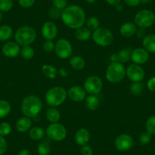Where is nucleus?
<instances>
[{
	"instance_id": "nucleus-28",
	"label": "nucleus",
	"mask_w": 155,
	"mask_h": 155,
	"mask_svg": "<svg viewBox=\"0 0 155 155\" xmlns=\"http://www.w3.org/2000/svg\"><path fill=\"white\" fill-rule=\"evenodd\" d=\"M50 139L44 140L37 147V152L39 155H49L50 153Z\"/></svg>"
},
{
	"instance_id": "nucleus-24",
	"label": "nucleus",
	"mask_w": 155,
	"mask_h": 155,
	"mask_svg": "<svg viewBox=\"0 0 155 155\" xmlns=\"http://www.w3.org/2000/svg\"><path fill=\"white\" fill-rule=\"evenodd\" d=\"M46 132L41 127L34 126L29 130V136L34 141H40L45 136Z\"/></svg>"
},
{
	"instance_id": "nucleus-42",
	"label": "nucleus",
	"mask_w": 155,
	"mask_h": 155,
	"mask_svg": "<svg viewBox=\"0 0 155 155\" xmlns=\"http://www.w3.org/2000/svg\"><path fill=\"white\" fill-rule=\"evenodd\" d=\"M7 148H8V144L6 140L3 136L0 135V155L4 154L6 152Z\"/></svg>"
},
{
	"instance_id": "nucleus-12",
	"label": "nucleus",
	"mask_w": 155,
	"mask_h": 155,
	"mask_svg": "<svg viewBox=\"0 0 155 155\" xmlns=\"http://www.w3.org/2000/svg\"><path fill=\"white\" fill-rule=\"evenodd\" d=\"M134 141L132 137L129 134H121L115 139L114 144L117 150L120 151H126L133 146Z\"/></svg>"
},
{
	"instance_id": "nucleus-26",
	"label": "nucleus",
	"mask_w": 155,
	"mask_h": 155,
	"mask_svg": "<svg viewBox=\"0 0 155 155\" xmlns=\"http://www.w3.org/2000/svg\"><path fill=\"white\" fill-rule=\"evenodd\" d=\"M13 35V30L9 25L0 26V41H8Z\"/></svg>"
},
{
	"instance_id": "nucleus-29",
	"label": "nucleus",
	"mask_w": 155,
	"mask_h": 155,
	"mask_svg": "<svg viewBox=\"0 0 155 155\" xmlns=\"http://www.w3.org/2000/svg\"><path fill=\"white\" fill-rule=\"evenodd\" d=\"M12 110L11 104L5 100H0V119L5 118Z\"/></svg>"
},
{
	"instance_id": "nucleus-48",
	"label": "nucleus",
	"mask_w": 155,
	"mask_h": 155,
	"mask_svg": "<svg viewBox=\"0 0 155 155\" xmlns=\"http://www.w3.org/2000/svg\"><path fill=\"white\" fill-rule=\"evenodd\" d=\"M18 155H31V151L28 149H23V150H20Z\"/></svg>"
},
{
	"instance_id": "nucleus-50",
	"label": "nucleus",
	"mask_w": 155,
	"mask_h": 155,
	"mask_svg": "<svg viewBox=\"0 0 155 155\" xmlns=\"http://www.w3.org/2000/svg\"><path fill=\"white\" fill-rule=\"evenodd\" d=\"M59 74H60L61 76H62V77H65V76L68 75V71H67L66 69H65V68H60V69L59 70Z\"/></svg>"
},
{
	"instance_id": "nucleus-2",
	"label": "nucleus",
	"mask_w": 155,
	"mask_h": 155,
	"mask_svg": "<svg viewBox=\"0 0 155 155\" xmlns=\"http://www.w3.org/2000/svg\"><path fill=\"white\" fill-rule=\"evenodd\" d=\"M43 108V103L36 95L25 97L21 104V110L24 116L29 118H35L40 114Z\"/></svg>"
},
{
	"instance_id": "nucleus-36",
	"label": "nucleus",
	"mask_w": 155,
	"mask_h": 155,
	"mask_svg": "<svg viewBox=\"0 0 155 155\" xmlns=\"http://www.w3.org/2000/svg\"><path fill=\"white\" fill-rule=\"evenodd\" d=\"M12 132V126L7 122L0 123V135L5 137L9 135Z\"/></svg>"
},
{
	"instance_id": "nucleus-45",
	"label": "nucleus",
	"mask_w": 155,
	"mask_h": 155,
	"mask_svg": "<svg viewBox=\"0 0 155 155\" xmlns=\"http://www.w3.org/2000/svg\"><path fill=\"white\" fill-rule=\"evenodd\" d=\"M125 3L130 7H135L141 3V0H123Z\"/></svg>"
},
{
	"instance_id": "nucleus-35",
	"label": "nucleus",
	"mask_w": 155,
	"mask_h": 155,
	"mask_svg": "<svg viewBox=\"0 0 155 155\" xmlns=\"http://www.w3.org/2000/svg\"><path fill=\"white\" fill-rule=\"evenodd\" d=\"M13 7V0H0V12H7Z\"/></svg>"
},
{
	"instance_id": "nucleus-20",
	"label": "nucleus",
	"mask_w": 155,
	"mask_h": 155,
	"mask_svg": "<svg viewBox=\"0 0 155 155\" xmlns=\"http://www.w3.org/2000/svg\"><path fill=\"white\" fill-rule=\"evenodd\" d=\"M143 48L145 49L148 53H155V35L148 34L143 38Z\"/></svg>"
},
{
	"instance_id": "nucleus-49",
	"label": "nucleus",
	"mask_w": 155,
	"mask_h": 155,
	"mask_svg": "<svg viewBox=\"0 0 155 155\" xmlns=\"http://www.w3.org/2000/svg\"><path fill=\"white\" fill-rule=\"evenodd\" d=\"M110 60H111V62H119L118 54H112L111 56H110Z\"/></svg>"
},
{
	"instance_id": "nucleus-41",
	"label": "nucleus",
	"mask_w": 155,
	"mask_h": 155,
	"mask_svg": "<svg viewBox=\"0 0 155 155\" xmlns=\"http://www.w3.org/2000/svg\"><path fill=\"white\" fill-rule=\"evenodd\" d=\"M35 3V0H18V4L21 8H31Z\"/></svg>"
},
{
	"instance_id": "nucleus-23",
	"label": "nucleus",
	"mask_w": 155,
	"mask_h": 155,
	"mask_svg": "<svg viewBox=\"0 0 155 155\" xmlns=\"http://www.w3.org/2000/svg\"><path fill=\"white\" fill-rule=\"evenodd\" d=\"M100 102L99 98L97 97V95H91L89 94L88 97L85 98V106L89 110H96L99 108Z\"/></svg>"
},
{
	"instance_id": "nucleus-40",
	"label": "nucleus",
	"mask_w": 155,
	"mask_h": 155,
	"mask_svg": "<svg viewBox=\"0 0 155 155\" xmlns=\"http://www.w3.org/2000/svg\"><path fill=\"white\" fill-rule=\"evenodd\" d=\"M52 4L53 7L63 10L68 6V0H52Z\"/></svg>"
},
{
	"instance_id": "nucleus-8",
	"label": "nucleus",
	"mask_w": 155,
	"mask_h": 155,
	"mask_svg": "<svg viewBox=\"0 0 155 155\" xmlns=\"http://www.w3.org/2000/svg\"><path fill=\"white\" fill-rule=\"evenodd\" d=\"M155 22V15L149 9H142L137 12L134 23L138 28H147L151 27Z\"/></svg>"
},
{
	"instance_id": "nucleus-10",
	"label": "nucleus",
	"mask_w": 155,
	"mask_h": 155,
	"mask_svg": "<svg viewBox=\"0 0 155 155\" xmlns=\"http://www.w3.org/2000/svg\"><path fill=\"white\" fill-rule=\"evenodd\" d=\"M84 88L91 95H97L103 88V81L97 75H91L86 78L84 83Z\"/></svg>"
},
{
	"instance_id": "nucleus-54",
	"label": "nucleus",
	"mask_w": 155,
	"mask_h": 155,
	"mask_svg": "<svg viewBox=\"0 0 155 155\" xmlns=\"http://www.w3.org/2000/svg\"><path fill=\"white\" fill-rule=\"evenodd\" d=\"M2 17H3V15H2V12H0V21H2Z\"/></svg>"
},
{
	"instance_id": "nucleus-9",
	"label": "nucleus",
	"mask_w": 155,
	"mask_h": 155,
	"mask_svg": "<svg viewBox=\"0 0 155 155\" xmlns=\"http://www.w3.org/2000/svg\"><path fill=\"white\" fill-rule=\"evenodd\" d=\"M55 53L61 59H70L72 55V46L65 38H61L55 44Z\"/></svg>"
},
{
	"instance_id": "nucleus-47",
	"label": "nucleus",
	"mask_w": 155,
	"mask_h": 155,
	"mask_svg": "<svg viewBox=\"0 0 155 155\" xmlns=\"http://www.w3.org/2000/svg\"><path fill=\"white\" fill-rule=\"evenodd\" d=\"M106 2L111 5H117L121 3L122 0H105Z\"/></svg>"
},
{
	"instance_id": "nucleus-44",
	"label": "nucleus",
	"mask_w": 155,
	"mask_h": 155,
	"mask_svg": "<svg viewBox=\"0 0 155 155\" xmlns=\"http://www.w3.org/2000/svg\"><path fill=\"white\" fill-rule=\"evenodd\" d=\"M147 87L150 91H155V76L151 77L150 79L147 81Z\"/></svg>"
},
{
	"instance_id": "nucleus-17",
	"label": "nucleus",
	"mask_w": 155,
	"mask_h": 155,
	"mask_svg": "<svg viewBox=\"0 0 155 155\" xmlns=\"http://www.w3.org/2000/svg\"><path fill=\"white\" fill-rule=\"evenodd\" d=\"M91 138L90 132L85 128H81L78 129L74 135V140L78 145L83 146L87 144Z\"/></svg>"
},
{
	"instance_id": "nucleus-33",
	"label": "nucleus",
	"mask_w": 155,
	"mask_h": 155,
	"mask_svg": "<svg viewBox=\"0 0 155 155\" xmlns=\"http://www.w3.org/2000/svg\"><path fill=\"white\" fill-rule=\"evenodd\" d=\"M86 25H87V28L90 29L91 31H95L100 28V21L97 18L94 17V16H91V17L88 18L86 21Z\"/></svg>"
},
{
	"instance_id": "nucleus-30",
	"label": "nucleus",
	"mask_w": 155,
	"mask_h": 155,
	"mask_svg": "<svg viewBox=\"0 0 155 155\" xmlns=\"http://www.w3.org/2000/svg\"><path fill=\"white\" fill-rule=\"evenodd\" d=\"M132 52V50L129 47L120 50L118 53L119 62H121V63H126V62H128L129 60H131Z\"/></svg>"
},
{
	"instance_id": "nucleus-46",
	"label": "nucleus",
	"mask_w": 155,
	"mask_h": 155,
	"mask_svg": "<svg viewBox=\"0 0 155 155\" xmlns=\"http://www.w3.org/2000/svg\"><path fill=\"white\" fill-rule=\"evenodd\" d=\"M145 34H146L145 28H138V29H137L136 33H135V34H136L138 37H140V38H144V37L146 36Z\"/></svg>"
},
{
	"instance_id": "nucleus-5",
	"label": "nucleus",
	"mask_w": 155,
	"mask_h": 155,
	"mask_svg": "<svg viewBox=\"0 0 155 155\" xmlns=\"http://www.w3.org/2000/svg\"><path fill=\"white\" fill-rule=\"evenodd\" d=\"M37 38L36 31L31 26H21L15 33V40L18 45L24 47L32 44Z\"/></svg>"
},
{
	"instance_id": "nucleus-3",
	"label": "nucleus",
	"mask_w": 155,
	"mask_h": 155,
	"mask_svg": "<svg viewBox=\"0 0 155 155\" xmlns=\"http://www.w3.org/2000/svg\"><path fill=\"white\" fill-rule=\"evenodd\" d=\"M67 97V91L64 87L55 86L47 91L45 94V101L50 107H56L62 105Z\"/></svg>"
},
{
	"instance_id": "nucleus-7",
	"label": "nucleus",
	"mask_w": 155,
	"mask_h": 155,
	"mask_svg": "<svg viewBox=\"0 0 155 155\" xmlns=\"http://www.w3.org/2000/svg\"><path fill=\"white\" fill-rule=\"evenodd\" d=\"M47 138L55 141H63L67 136V129L62 123H50L46 129Z\"/></svg>"
},
{
	"instance_id": "nucleus-21",
	"label": "nucleus",
	"mask_w": 155,
	"mask_h": 155,
	"mask_svg": "<svg viewBox=\"0 0 155 155\" xmlns=\"http://www.w3.org/2000/svg\"><path fill=\"white\" fill-rule=\"evenodd\" d=\"M75 38L79 41H88L90 37L92 36L91 31L87 28V27H81L78 29L75 30L74 33Z\"/></svg>"
},
{
	"instance_id": "nucleus-15",
	"label": "nucleus",
	"mask_w": 155,
	"mask_h": 155,
	"mask_svg": "<svg viewBox=\"0 0 155 155\" xmlns=\"http://www.w3.org/2000/svg\"><path fill=\"white\" fill-rule=\"evenodd\" d=\"M41 34L46 40H54L58 34L57 26L52 21H47L43 25Z\"/></svg>"
},
{
	"instance_id": "nucleus-18",
	"label": "nucleus",
	"mask_w": 155,
	"mask_h": 155,
	"mask_svg": "<svg viewBox=\"0 0 155 155\" xmlns=\"http://www.w3.org/2000/svg\"><path fill=\"white\" fill-rule=\"evenodd\" d=\"M137 26L134 22H125L121 25L120 29V34L124 37H132L136 33Z\"/></svg>"
},
{
	"instance_id": "nucleus-14",
	"label": "nucleus",
	"mask_w": 155,
	"mask_h": 155,
	"mask_svg": "<svg viewBox=\"0 0 155 155\" xmlns=\"http://www.w3.org/2000/svg\"><path fill=\"white\" fill-rule=\"evenodd\" d=\"M86 94L84 87H81L78 85H74L70 87L68 89L67 94L69 97L70 100H71L74 102H81L86 98Z\"/></svg>"
},
{
	"instance_id": "nucleus-6",
	"label": "nucleus",
	"mask_w": 155,
	"mask_h": 155,
	"mask_svg": "<svg viewBox=\"0 0 155 155\" xmlns=\"http://www.w3.org/2000/svg\"><path fill=\"white\" fill-rule=\"evenodd\" d=\"M91 37L95 44L103 47L111 45L114 40L113 33L106 28H98L93 31Z\"/></svg>"
},
{
	"instance_id": "nucleus-25",
	"label": "nucleus",
	"mask_w": 155,
	"mask_h": 155,
	"mask_svg": "<svg viewBox=\"0 0 155 155\" xmlns=\"http://www.w3.org/2000/svg\"><path fill=\"white\" fill-rule=\"evenodd\" d=\"M70 65L75 70H81L85 67V61L84 58L79 56H71L69 59Z\"/></svg>"
},
{
	"instance_id": "nucleus-4",
	"label": "nucleus",
	"mask_w": 155,
	"mask_h": 155,
	"mask_svg": "<svg viewBox=\"0 0 155 155\" xmlns=\"http://www.w3.org/2000/svg\"><path fill=\"white\" fill-rule=\"evenodd\" d=\"M126 75V69L120 62H111L106 71V78L112 84H117L123 81Z\"/></svg>"
},
{
	"instance_id": "nucleus-34",
	"label": "nucleus",
	"mask_w": 155,
	"mask_h": 155,
	"mask_svg": "<svg viewBox=\"0 0 155 155\" xmlns=\"http://www.w3.org/2000/svg\"><path fill=\"white\" fill-rule=\"evenodd\" d=\"M146 130L150 135H155V116H150L145 123Z\"/></svg>"
},
{
	"instance_id": "nucleus-43",
	"label": "nucleus",
	"mask_w": 155,
	"mask_h": 155,
	"mask_svg": "<svg viewBox=\"0 0 155 155\" xmlns=\"http://www.w3.org/2000/svg\"><path fill=\"white\" fill-rule=\"evenodd\" d=\"M81 155H92L93 154V150L91 147L87 144L81 146Z\"/></svg>"
},
{
	"instance_id": "nucleus-31",
	"label": "nucleus",
	"mask_w": 155,
	"mask_h": 155,
	"mask_svg": "<svg viewBox=\"0 0 155 155\" xmlns=\"http://www.w3.org/2000/svg\"><path fill=\"white\" fill-rule=\"evenodd\" d=\"M34 50L31 47V45L28 46H24L21 48L20 54L23 59H31L34 56Z\"/></svg>"
},
{
	"instance_id": "nucleus-32",
	"label": "nucleus",
	"mask_w": 155,
	"mask_h": 155,
	"mask_svg": "<svg viewBox=\"0 0 155 155\" xmlns=\"http://www.w3.org/2000/svg\"><path fill=\"white\" fill-rule=\"evenodd\" d=\"M144 90V84L141 82H133L130 86V93L134 96H139Z\"/></svg>"
},
{
	"instance_id": "nucleus-52",
	"label": "nucleus",
	"mask_w": 155,
	"mask_h": 155,
	"mask_svg": "<svg viewBox=\"0 0 155 155\" xmlns=\"http://www.w3.org/2000/svg\"><path fill=\"white\" fill-rule=\"evenodd\" d=\"M85 2L88 4H93L96 2V0H85Z\"/></svg>"
},
{
	"instance_id": "nucleus-53",
	"label": "nucleus",
	"mask_w": 155,
	"mask_h": 155,
	"mask_svg": "<svg viewBox=\"0 0 155 155\" xmlns=\"http://www.w3.org/2000/svg\"><path fill=\"white\" fill-rule=\"evenodd\" d=\"M150 0H141V2L142 3H147V2H150Z\"/></svg>"
},
{
	"instance_id": "nucleus-27",
	"label": "nucleus",
	"mask_w": 155,
	"mask_h": 155,
	"mask_svg": "<svg viewBox=\"0 0 155 155\" xmlns=\"http://www.w3.org/2000/svg\"><path fill=\"white\" fill-rule=\"evenodd\" d=\"M41 71L43 74L50 79H54L57 76V69L52 65H44L41 68Z\"/></svg>"
},
{
	"instance_id": "nucleus-16",
	"label": "nucleus",
	"mask_w": 155,
	"mask_h": 155,
	"mask_svg": "<svg viewBox=\"0 0 155 155\" xmlns=\"http://www.w3.org/2000/svg\"><path fill=\"white\" fill-rule=\"evenodd\" d=\"M2 53L5 55L6 57L14 58L18 56L20 54L21 48L20 45L14 41H7L5 43L2 48Z\"/></svg>"
},
{
	"instance_id": "nucleus-19",
	"label": "nucleus",
	"mask_w": 155,
	"mask_h": 155,
	"mask_svg": "<svg viewBox=\"0 0 155 155\" xmlns=\"http://www.w3.org/2000/svg\"><path fill=\"white\" fill-rule=\"evenodd\" d=\"M31 127H32V121L31 118L27 116H24L18 119L15 123V129H17L18 132L21 133L28 132L31 129Z\"/></svg>"
},
{
	"instance_id": "nucleus-11",
	"label": "nucleus",
	"mask_w": 155,
	"mask_h": 155,
	"mask_svg": "<svg viewBox=\"0 0 155 155\" xmlns=\"http://www.w3.org/2000/svg\"><path fill=\"white\" fill-rule=\"evenodd\" d=\"M126 75L132 82H141L144 80L145 73L141 65L132 63L126 68Z\"/></svg>"
},
{
	"instance_id": "nucleus-37",
	"label": "nucleus",
	"mask_w": 155,
	"mask_h": 155,
	"mask_svg": "<svg viewBox=\"0 0 155 155\" xmlns=\"http://www.w3.org/2000/svg\"><path fill=\"white\" fill-rule=\"evenodd\" d=\"M62 10L59 9V8H56V7H52L49 9L48 11V15L50 16V18L53 20H56V19L60 18L61 16H62Z\"/></svg>"
},
{
	"instance_id": "nucleus-39",
	"label": "nucleus",
	"mask_w": 155,
	"mask_h": 155,
	"mask_svg": "<svg viewBox=\"0 0 155 155\" xmlns=\"http://www.w3.org/2000/svg\"><path fill=\"white\" fill-rule=\"evenodd\" d=\"M43 49L46 53H52L55 50V44L51 40H46L43 44Z\"/></svg>"
},
{
	"instance_id": "nucleus-51",
	"label": "nucleus",
	"mask_w": 155,
	"mask_h": 155,
	"mask_svg": "<svg viewBox=\"0 0 155 155\" xmlns=\"http://www.w3.org/2000/svg\"><path fill=\"white\" fill-rule=\"evenodd\" d=\"M116 6L117 8V9H118V11H122V9H123V5L121 4H119V5H116Z\"/></svg>"
},
{
	"instance_id": "nucleus-1",
	"label": "nucleus",
	"mask_w": 155,
	"mask_h": 155,
	"mask_svg": "<svg viewBox=\"0 0 155 155\" xmlns=\"http://www.w3.org/2000/svg\"><path fill=\"white\" fill-rule=\"evenodd\" d=\"M61 18L68 28L77 30L84 26L86 19L85 12L81 6L68 5L62 10Z\"/></svg>"
},
{
	"instance_id": "nucleus-38",
	"label": "nucleus",
	"mask_w": 155,
	"mask_h": 155,
	"mask_svg": "<svg viewBox=\"0 0 155 155\" xmlns=\"http://www.w3.org/2000/svg\"><path fill=\"white\" fill-rule=\"evenodd\" d=\"M138 140H139L140 144H143V145H146V144H149V142L151 140V135L146 131V132H142L140 135Z\"/></svg>"
},
{
	"instance_id": "nucleus-13",
	"label": "nucleus",
	"mask_w": 155,
	"mask_h": 155,
	"mask_svg": "<svg viewBox=\"0 0 155 155\" xmlns=\"http://www.w3.org/2000/svg\"><path fill=\"white\" fill-rule=\"evenodd\" d=\"M149 59V53L144 48L138 47L132 50V56H131V60L133 63L137 65H144L148 61Z\"/></svg>"
},
{
	"instance_id": "nucleus-22",
	"label": "nucleus",
	"mask_w": 155,
	"mask_h": 155,
	"mask_svg": "<svg viewBox=\"0 0 155 155\" xmlns=\"http://www.w3.org/2000/svg\"><path fill=\"white\" fill-rule=\"evenodd\" d=\"M46 117L50 123H59L61 118L60 112L56 107H50L46 112Z\"/></svg>"
}]
</instances>
